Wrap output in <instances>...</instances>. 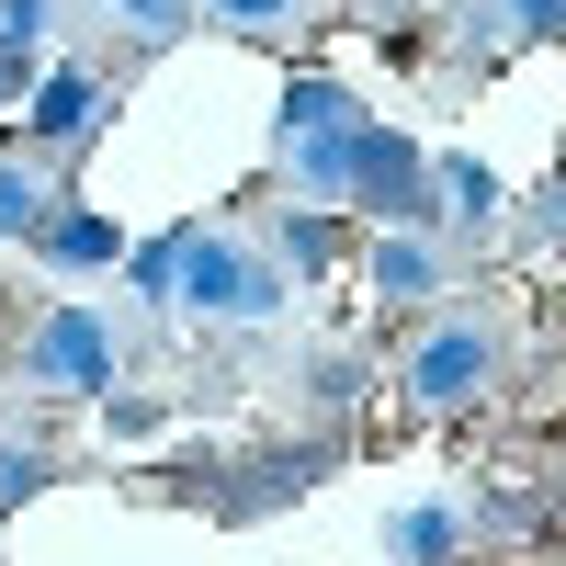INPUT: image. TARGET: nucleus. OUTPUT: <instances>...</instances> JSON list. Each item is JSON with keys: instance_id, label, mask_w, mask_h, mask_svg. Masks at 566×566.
I'll list each match as a JSON object with an SVG mask.
<instances>
[{"instance_id": "nucleus-1", "label": "nucleus", "mask_w": 566, "mask_h": 566, "mask_svg": "<svg viewBox=\"0 0 566 566\" xmlns=\"http://www.w3.org/2000/svg\"><path fill=\"white\" fill-rule=\"evenodd\" d=\"M170 306L227 317V328H261V317H283V261L250 250L239 227H181V295Z\"/></svg>"}, {"instance_id": "nucleus-2", "label": "nucleus", "mask_w": 566, "mask_h": 566, "mask_svg": "<svg viewBox=\"0 0 566 566\" xmlns=\"http://www.w3.org/2000/svg\"><path fill=\"white\" fill-rule=\"evenodd\" d=\"M408 408H431V419H453V408H476L488 386H499V317H431L408 340Z\"/></svg>"}, {"instance_id": "nucleus-3", "label": "nucleus", "mask_w": 566, "mask_h": 566, "mask_svg": "<svg viewBox=\"0 0 566 566\" xmlns=\"http://www.w3.org/2000/svg\"><path fill=\"white\" fill-rule=\"evenodd\" d=\"M114 374H125V340H114L103 306L34 317V340H23V386L34 397H114Z\"/></svg>"}, {"instance_id": "nucleus-4", "label": "nucleus", "mask_w": 566, "mask_h": 566, "mask_svg": "<svg viewBox=\"0 0 566 566\" xmlns=\"http://www.w3.org/2000/svg\"><path fill=\"white\" fill-rule=\"evenodd\" d=\"M328 464H340V442H272L250 464H227V476H170V499H205L216 522H272L283 499H306Z\"/></svg>"}, {"instance_id": "nucleus-5", "label": "nucleus", "mask_w": 566, "mask_h": 566, "mask_svg": "<svg viewBox=\"0 0 566 566\" xmlns=\"http://www.w3.org/2000/svg\"><path fill=\"white\" fill-rule=\"evenodd\" d=\"M352 205L374 216V227H419L431 239V148H408L397 125H363V159H352Z\"/></svg>"}, {"instance_id": "nucleus-6", "label": "nucleus", "mask_w": 566, "mask_h": 566, "mask_svg": "<svg viewBox=\"0 0 566 566\" xmlns=\"http://www.w3.org/2000/svg\"><path fill=\"white\" fill-rule=\"evenodd\" d=\"M103 69H80V57H57V69H34V91H23V136H34V159H57V148H80L91 125H103Z\"/></svg>"}, {"instance_id": "nucleus-7", "label": "nucleus", "mask_w": 566, "mask_h": 566, "mask_svg": "<svg viewBox=\"0 0 566 566\" xmlns=\"http://www.w3.org/2000/svg\"><path fill=\"white\" fill-rule=\"evenodd\" d=\"M363 125H374V114L283 136V193H295V205H317V216H340V205H352V159H363Z\"/></svg>"}, {"instance_id": "nucleus-8", "label": "nucleus", "mask_w": 566, "mask_h": 566, "mask_svg": "<svg viewBox=\"0 0 566 566\" xmlns=\"http://www.w3.org/2000/svg\"><path fill=\"white\" fill-rule=\"evenodd\" d=\"M363 272H374V295H386V306H431V295H442V250L419 239V227H386V239L363 250Z\"/></svg>"}, {"instance_id": "nucleus-9", "label": "nucleus", "mask_w": 566, "mask_h": 566, "mask_svg": "<svg viewBox=\"0 0 566 566\" xmlns=\"http://www.w3.org/2000/svg\"><path fill=\"white\" fill-rule=\"evenodd\" d=\"M45 216H57V181H45L34 148H0V250H34Z\"/></svg>"}, {"instance_id": "nucleus-10", "label": "nucleus", "mask_w": 566, "mask_h": 566, "mask_svg": "<svg viewBox=\"0 0 566 566\" xmlns=\"http://www.w3.org/2000/svg\"><path fill=\"white\" fill-rule=\"evenodd\" d=\"M34 250H45V272H114V261H125V227L91 216V205H57Z\"/></svg>"}, {"instance_id": "nucleus-11", "label": "nucleus", "mask_w": 566, "mask_h": 566, "mask_svg": "<svg viewBox=\"0 0 566 566\" xmlns=\"http://www.w3.org/2000/svg\"><path fill=\"white\" fill-rule=\"evenodd\" d=\"M386 555H397V566H464V510H442V499L397 510V522H386Z\"/></svg>"}, {"instance_id": "nucleus-12", "label": "nucleus", "mask_w": 566, "mask_h": 566, "mask_svg": "<svg viewBox=\"0 0 566 566\" xmlns=\"http://www.w3.org/2000/svg\"><path fill=\"white\" fill-rule=\"evenodd\" d=\"M464 34H476L488 57H510V45H533V34H566V0H464Z\"/></svg>"}, {"instance_id": "nucleus-13", "label": "nucleus", "mask_w": 566, "mask_h": 566, "mask_svg": "<svg viewBox=\"0 0 566 566\" xmlns=\"http://www.w3.org/2000/svg\"><path fill=\"white\" fill-rule=\"evenodd\" d=\"M431 205H442L453 227H488V216H499V170H488V159H431Z\"/></svg>"}, {"instance_id": "nucleus-14", "label": "nucleus", "mask_w": 566, "mask_h": 566, "mask_svg": "<svg viewBox=\"0 0 566 566\" xmlns=\"http://www.w3.org/2000/svg\"><path fill=\"white\" fill-rule=\"evenodd\" d=\"M272 261H283V272H328V261H340V216L283 205V227H272Z\"/></svg>"}, {"instance_id": "nucleus-15", "label": "nucleus", "mask_w": 566, "mask_h": 566, "mask_svg": "<svg viewBox=\"0 0 566 566\" xmlns=\"http://www.w3.org/2000/svg\"><path fill=\"white\" fill-rule=\"evenodd\" d=\"M363 103H352V91L340 80H328V69H306V80H283V136H306V125H352Z\"/></svg>"}, {"instance_id": "nucleus-16", "label": "nucleus", "mask_w": 566, "mask_h": 566, "mask_svg": "<svg viewBox=\"0 0 566 566\" xmlns=\"http://www.w3.org/2000/svg\"><path fill=\"white\" fill-rule=\"evenodd\" d=\"M125 283H136V306H170L181 295V227H170V239H136L125 250Z\"/></svg>"}, {"instance_id": "nucleus-17", "label": "nucleus", "mask_w": 566, "mask_h": 566, "mask_svg": "<svg viewBox=\"0 0 566 566\" xmlns=\"http://www.w3.org/2000/svg\"><path fill=\"white\" fill-rule=\"evenodd\" d=\"M57 488V453H34V442H0V522H12L23 499H45Z\"/></svg>"}, {"instance_id": "nucleus-18", "label": "nucleus", "mask_w": 566, "mask_h": 566, "mask_svg": "<svg viewBox=\"0 0 566 566\" xmlns=\"http://www.w3.org/2000/svg\"><path fill=\"white\" fill-rule=\"evenodd\" d=\"M114 23H125L136 45H170L181 23H193V0H114Z\"/></svg>"}, {"instance_id": "nucleus-19", "label": "nucleus", "mask_w": 566, "mask_h": 566, "mask_svg": "<svg viewBox=\"0 0 566 566\" xmlns=\"http://www.w3.org/2000/svg\"><path fill=\"white\" fill-rule=\"evenodd\" d=\"M306 0H216V23H239V34H283Z\"/></svg>"}, {"instance_id": "nucleus-20", "label": "nucleus", "mask_w": 566, "mask_h": 566, "mask_svg": "<svg viewBox=\"0 0 566 566\" xmlns=\"http://www.w3.org/2000/svg\"><path fill=\"white\" fill-rule=\"evenodd\" d=\"M352 386H363V374H352V352H328V363H317V374H306V397H317V408H340V397H352Z\"/></svg>"}, {"instance_id": "nucleus-21", "label": "nucleus", "mask_w": 566, "mask_h": 566, "mask_svg": "<svg viewBox=\"0 0 566 566\" xmlns=\"http://www.w3.org/2000/svg\"><path fill=\"white\" fill-rule=\"evenodd\" d=\"M45 12H57V0H0V34H12V45H45Z\"/></svg>"}, {"instance_id": "nucleus-22", "label": "nucleus", "mask_w": 566, "mask_h": 566, "mask_svg": "<svg viewBox=\"0 0 566 566\" xmlns=\"http://www.w3.org/2000/svg\"><path fill=\"white\" fill-rule=\"evenodd\" d=\"M23 91H34V45L0 34V103H23Z\"/></svg>"}, {"instance_id": "nucleus-23", "label": "nucleus", "mask_w": 566, "mask_h": 566, "mask_svg": "<svg viewBox=\"0 0 566 566\" xmlns=\"http://www.w3.org/2000/svg\"><path fill=\"white\" fill-rule=\"evenodd\" d=\"M533 227H544V239H566V170H555L544 193H533Z\"/></svg>"}]
</instances>
